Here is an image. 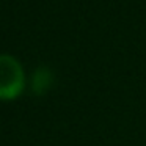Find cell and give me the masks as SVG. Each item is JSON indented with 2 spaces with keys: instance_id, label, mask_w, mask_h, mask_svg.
<instances>
[{
  "instance_id": "6da1fadb",
  "label": "cell",
  "mask_w": 146,
  "mask_h": 146,
  "mask_svg": "<svg viewBox=\"0 0 146 146\" xmlns=\"http://www.w3.org/2000/svg\"><path fill=\"white\" fill-rule=\"evenodd\" d=\"M25 88L24 68L14 57L0 55V101H13Z\"/></svg>"
},
{
  "instance_id": "7a4b0ae2",
  "label": "cell",
  "mask_w": 146,
  "mask_h": 146,
  "mask_svg": "<svg viewBox=\"0 0 146 146\" xmlns=\"http://www.w3.org/2000/svg\"><path fill=\"white\" fill-rule=\"evenodd\" d=\"M52 82H54V76H52V71L49 68H38L33 74L32 79V90L35 94H44L49 88L52 86Z\"/></svg>"
}]
</instances>
